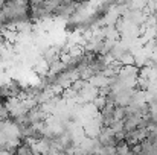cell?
Segmentation results:
<instances>
[{
  "mask_svg": "<svg viewBox=\"0 0 157 155\" xmlns=\"http://www.w3.org/2000/svg\"><path fill=\"white\" fill-rule=\"evenodd\" d=\"M75 3H78V5H81V3H84V2H87V0H73Z\"/></svg>",
  "mask_w": 157,
  "mask_h": 155,
  "instance_id": "cell-1",
  "label": "cell"
},
{
  "mask_svg": "<svg viewBox=\"0 0 157 155\" xmlns=\"http://www.w3.org/2000/svg\"><path fill=\"white\" fill-rule=\"evenodd\" d=\"M0 2H3V3H5V2H6V0H0Z\"/></svg>",
  "mask_w": 157,
  "mask_h": 155,
  "instance_id": "cell-2",
  "label": "cell"
}]
</instances>
